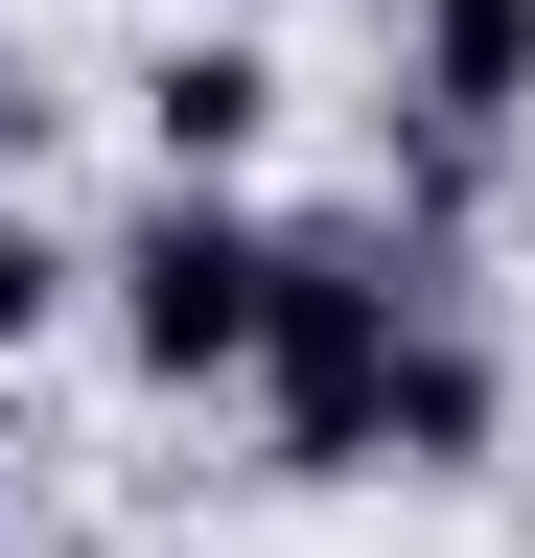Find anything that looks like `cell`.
<instances>
[{"label": "cell", "instance_id": "1", "mask_svg": "<svg viewBox=\"0 0 535 558\" xmlns=\"http://www.w3.org/2000/svg\"><path fill=\"white\" fill-rule=\"evenodd\" d=\"M94 349H117L163 418L256 396V349H280V209H256V186H141V209L94 233Z\"/></svg>", "mask_w": 535, "mask_h": 558}, {"label": "cell", "instance_id": "2", "mask_svg": "<svg viewBox=\"0 0 535 558\" xmlns=\"http://www.w3.org/2000/svg\"><path fill=\"white\" fill-rule=\"evenodd\" d=\"M117 117H141V186H256L280 117H303V70H280V24H233V0H163L141 70H117Z\"/></svg>", "mask_w": 535, "mask_h": 558}, {"label": "cell", "instance_id": "3", "mask_svg": "<svg viewBox=\"0 0 535 558\" xmlns=\"http://www.w3.org/2000/svg\"><path fill=\"white\" fill-rule=\"evenodd\" d=\"M489 442H512V349H489V303H420V326L373 349V396L326 418L303 488H465Z\"/></svg>", "mask_w": 535, "mask_h": 558}, {"label": "cell", "instance_id": "4", "mask_svg": "<svg viewBox=\"0 0 535 558\" xmlns=\"http://www.w3.org/2000/svg\"><path fill=\"white\" fill-rule=\"evenodd\" d=\"M373 117H442V140H535V0H396V94Z\"/></svg>", "mask_w": 535, "mask_h": 558}, {"label": "cell", "instance_id": "5", "mask_svg": "<svg viewBox=\"0 0 535 558\" xmlns=\"http://www.w3.org/2000/svg\"><path fill=\"white\" fill-rule=\"evenodd\" d=\"M47 326H94V233H47V186H0V373Z\"/></svg>", "mask_w": 535, "mask_h": 558}, {"label": "cell", "instance_id": "6", "mask_svg": "<svg viewBox=\"0 0 535 558\" xmlns=\"http://www.w3.org/2000/svg\"><path fill=\"white\" fill-rule=\"evenodd\" d=\"M47 140H71V94H47V70H24V47H0V186H24V163H47Z\"/></svg>", "mask_w": 535, "mask_h": 558}, {"label": "cell", "instance_id": "7", "mask_svg": "<svg viewBox=\"0 0 535 558\" xmlns=\"http://www.w3.org/2000/svg\"><path fill=\"white\" fill-rule=\"evenodd\" d=\"M0 488H24V373H0Z\"/></svg>", "mask_w": 535, "mask_h": 558}, {"label": "cell", "instance_id": "8", "mask_svg": "<svg viewBox=\"0 0 535 558\" xmlns=\"http://www.w3.org/2000/svg\"><path fill=\"white\" fill-rule=\"evenodd\" d=\"M233 24H280V0H233Z\"/></svg>", "mask_w": 535, "mask_h": 558}, {"label": "cell", "instance_id": "9", "mask_svg": "<svg viewBox=\"0 0 535 558\" xmlns=\"http://www.w3.org/2000/svg\"><path fill=\"white\" fill-rule=\"evenodd\" d=\"M373 24H396V0H373Z\"/></svg>", "mask_w": 535, "mask_h": 558}]
</instances>
